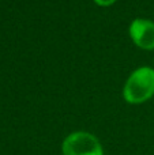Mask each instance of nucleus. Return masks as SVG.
<instances>
[{"mask_svg":"<svg viewBox=\"0 0 154 155\" xmlns=\"http://www.w3.org/2000/svg\"><path fill=\"white\" fill-rule=\"evenodd\" d=\"M123 95L128 104H142L154 95V70L141 67L135 70L123 88Z\"/></svg>","mask_w":154,"mask_h":155,"instance_id":"f257e3e1","label":"nucleus"},{"mask_svg":"<svg viewBox=\"0 0 154 155\" xmlns=\"http://www.w3.org/2000/svg\"><path fill=\"white\" fill-rule=\"evenodd\" d=\"M63 155H104L102 146L94 135L89 132H74L64 139Z\"/></svg>","mask_w":154,"mask_h":155,"instance_id":"f03ea898","label":"nucleus"},{"mask_svg":"<svg viewBox=\"0 0 154 155\" xmlns=\"http://www.w3.org/2000/svg\"><path fill=\"white\" fill-rule=\"evenodd\" d=\"M130 35L135 45L152 51L154 49V22L145 18H136L130 25Z\"/></svg>","mask_w":154,"mask_h":155,"instance_id":"7ed1b4c3","label":"nucleus"},{"mask_svg":"<svg viewBox=\"0 0 154 155\" xmlns=\"http://www.w3.org/2000/svg\"><path fill=\"white\" fill-rule=\"evenodd\" d=\"M95 3H97L98 5H102V7H106V5H111L113 4L116 0H94Z\"/></svg>","mask_w":154,"mask_h":155,"instance_id":"20e7f679","label":"nucleus"}]
</instances>
